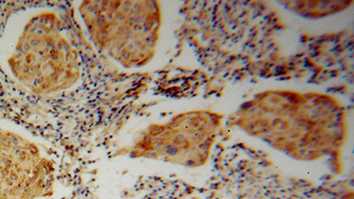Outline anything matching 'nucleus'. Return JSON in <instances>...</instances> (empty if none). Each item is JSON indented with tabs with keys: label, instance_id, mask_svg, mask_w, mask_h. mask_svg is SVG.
<instances>
[{
	"label": "nucleus",
	"instance_id": "39448f33",
	"mask_svg": "<svg viewBox=\"0 0 354 199\" xmlns=\"http://www.w3.org/2000/svg\"><path fill=\"white\" fill-rule=\"evenodd\" d=\"M53 169L32 142L0 127V199L52 194Z\"/></svg>",
	"mask_w": 354,
	"mask_h": 199
},
{
	"label": "nucleus",
	"instance_id": "20e7f679",
	"mask_svg": "<svg viewBox=\"0 0 354 199\" xmlns=\"http://www.w3.org/2000/svg\"><path fill=\"white\" fill-rule=\"evenodd\" d=\"M216 129V122L208 115L192 113L177 117L139 135L131 153L192 166L207 157Z\"/></svg>",
	"mask_w": 354,
	"mask_h": 199
},
{
	"label": "nucleus",
	"instance_id": "f257e3e1",
	"mask_svg": "<svg viewBox=\"0 0 354 199\" xmlns=\"http://www.w3.org/2000/svg\"><path fill=\"white\" fill-rule=\"evenodd\" d=\"M245 122L274 146L305 159L328 153L342 138V116L332 107H263L250 113Z\"/></svg>",
	"mask_w": 354,
	"mask_h": 199
},
{
	"label": "nucleus",
	"instance_id": "f03ea898",
	"mask_svg": "<svg viewBox=\"0 0 354 199\" xmlns=\"http://www.w3.org/2000/svg\"><path fill=\"white\" fill-rule=\"evenodd\" d=\"M59 25L47 15L31 19L9 58L15 77L34 91L52 93L77 81V57Z\"/></svg>",
	"mask_w": 354,
	"mask_h": 199
},
{
	"label": "nucleus",
	"instance_id": "7ed1b4c3",
	"mask_svg": "<svg viewBox=\"0 0 354 199\" xmlns=\"http://www.w3.org/2000/svg\"><path fill=\"white\" fill-rule=\"evenodd\" d=\"M138 3H85L84 15L95 43L124 66L140 64L147 56L145 9Z\"/></svg>",
	"mask_w": 354,
	"mask_h": 199
}]
</instances>
